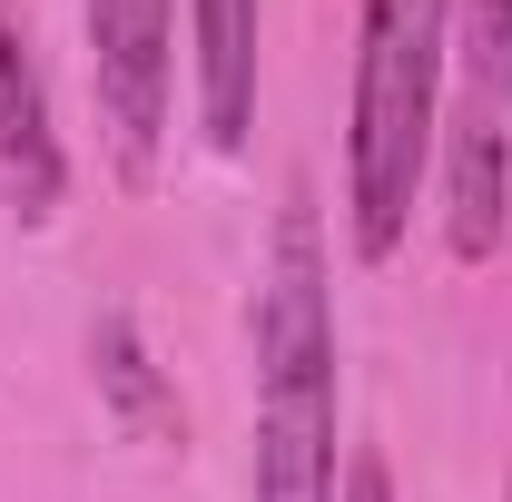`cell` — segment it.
<instances>
[{"label": "cell", "instance_id": "obj_7", "mask_svg": "<svg viewBox=\"0 0 512 502\" xmlns=\"http://www.w3.org/2000/svg\"><path fill=\"white\" fill-rule=\"evenodd\" d=\"M89 365H99V394L119 404L138 434H188V414H178V394L158 384V365H148V345H138L128 306H109L99 325H89Z\"/></svg>", "mask_w": 512, "mask_h": 502}, {"label": "cell", "instance_id": "obj_3", "mask_svg": "<svg viewBox=\"0 0 512 502\" xmlns=\"http://www.w3.org/2000/svg\"><path fill=\"white\" fill-rule=\"evenodd\" d=\"M79 20H89V89H99L109 158L119 178H148L178 89V0H79Z\"/></svg>", "mask_w": 512, "mask_h": 502}, {"label": "cell", "instance_id": "obj_1", "mask_svg": "<svg viewBox=\"0 0 512 502\" xmlns=\"http://www.w3.org/2000/svg\"><path fill=\"white\" fill-rule=\"evenodd\" d=\"M256 502H335V276H325L316 197L286 188L276 247L256 276Z\"/></svg>", "mask_w": 512, "mask_h": 502}, {"label": "cell", "instance_id": "obj_4", "mask_svg": "<svg viewBox=\"0 0 512 502\" xmlns=\"http://www.w3.org/2000/svg\"><path fill=\"white\" fill-rule=\"evenodd\" d=\"M0 197L20 227H50L69 197V148L60 119H50V69H40V40L30 20L0 0Z\"/></svg>", "mask_w": 512, "mask_h": 502}, {"label": "cell", "instance_id": "obj_5", "mask_svg": "<svg viewBox=\"0 0 512 502\" xmlns=\"http://www.w3.org/2000/svg\"><path fill=\"white\" fill-rule=\"evenodd\" d=\"M512 237V128L503 109H473L453 119V148H444V247L463 266L503 256Z\"/></svg>", "mask_w": 512, "mask_h": 502}, {"label": "cell", "instance_id": "obj_2", "mask_svg": "<svg viewBox=\"0 0 512 502\" xmlns=\"http://www.w3.org/2000/svg\"><path fill=\"white\" fill-rule=\"evenodd\" d=\"M453 0H365L355 30V128H345V227L355 256L384 266L414 227V188L444 128Z\"/></svg>", "mask_w": 512, "mask_h": 502}, {"label": "cell", "instance_id": "obj_9", "mask_svg": "<svg viewBox=\"0 0 512 502\" xmlns=\"http://www.w3.org/2000/svg\"><path fill=\"white\" fill-rule=\"evenodd\" d=\"M345 502H394V473H384V453H355V463H345Z\"/></svg>", "mask_w": 512, "mask_h": 502}, {"label": "cell", "instance_id": "obj_10", "mask_svg": "<svg viewBox=\"0 0 512 502\" xmlns=\"http://www.w3.org/2000/svg\"><path fill=\"white\" fill-rule=\"evenodd\" d=\"M503 502H512V493H503Z\"/></svg>", "mask_w": 512, "mask_h": 502}, {"label": "cell", "instance_id": "obj_6", "mask_svg": "<svg viewBox=\"0 0 512 502\" xmlns=\"http://www.w3.org/2000/svg\"><path fill=\"white\" fill-rule=\"evenodd\" d=\"M188 40H197V128L217 158H237L256 128V0H188Z\"/></svg>", "mask_w": 512, "mask_h": 502}, {"label": "cell", "instance_id": "obj_8", "mask_svg": "<svg viewBox=\"0 0 512 502\" xmlns=\"http://www.w3.org/2000/svg\"><path fill=\"white\" fill-rule=\"evenodd\" d=\"M453 40L473 60L483 109H512V0H453Z\"/></svg>", "mask_w": 512, "mask_h": 502}]
</instances>
